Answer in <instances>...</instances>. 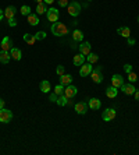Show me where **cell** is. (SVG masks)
<instances>
[{"label": "cell", "instance_id": "1", "mask_svg": "<svg viewBox=\"0 0 139 155\" xmlns=\"http://www.w3.org/2000/svg\"><path fill=\"white\" fill-rule=\"evenodd\" d=\"M50 31L53 35H56V36H64V35H67L68 34V28L65 24L63 22H53L50 27Z\"/></svg>", "mask_w": 139, "mask_h": 155}, {"label": "cell", "instance_id": "2", "mask_svg": "<svg viewBox=\"0 0 139 155\" xmlns=\"http://www.w3.org/2000/svg\"><path fill=\"white\" fill-rule=\"evenodd\" d=\"M67 7H68V14L71 17H78L79 13H81V4L76 0H72Z\"/></svg>", "mask_w": 139, "mask_h": 155}, {"label": "cell", "instance_id": "3", "mask_svg": "<svg viewBox=\"0 0 139 155\" xmlns=\"http://www.w3.org/2000/svg\"><path fill=\"white\" fill-rule=\"evenodd\" d=\"M90 76H92V80H93V83L96 84H100L101 81H103V70H101V67H95L92 73H90Z\"/></svg>", "mask_w": 139, "mask_h": 155}, {"label": "cell", "instance_id": "4", "mask_svg": "<svg viewBox=\"0 0 139 155\" xmlns=\"http://www.w3.org/2000/svg\"><path fill=\"white\" fill-rule=\"evenodd\" d=\"M46 17H47V20H49L50 22H56V21H58L60 13H58V10H57L56 7H50V8H47V11H46Z\"/></svg>", "mask_w": 139, "mask_h": 155}, {"label": "cell", "instance_id": "5", "mask_svg": "<svg viewBox=\"0 0 139 155\" xmlns=\"http://www.w3.org/2000/svg\"><path fill=\"white\" fill-rule=\"evenodd\" d=\"M13 119V112L8 109H0V123H10Z\"/></svg>", "mask_w": 139, "mask_h": 155}, {"label": "cell", "instance_id": "6", "mask_svg": "<svg viewBox=\"0 0 139 155\" xmlns=\"http://www.w3.org/2000/svg\"><path fill=\"white\" fill-rule=\"evenodd\" d=\"M76 92H78V88H76L75 85H67L65 88H64V95L68 98V99H71V98H74L76 95Z\"/></svg>", "mask_w": 139, "mask_h": 155}, {"label": "cell", "instance_id": "7", "mask_svg": "<svg viewBox=\"0 0 139 155\" xmlns=\"http://www.w3.org/2000/svg\"><path fill=\"white\" fill-rule=\"evenodd\" d=\"M101 117H103L104 122H110V120H113L114 117H115V110H114L113 108H107V109L103 112Z\"/></svg>", "mask_w": 139, "mask_h": 155}, {"label": "cell", "instance_id": "8", "mask_svg": "<svg viewBox=\"0 0 139 155\" xmlns=\"http://www.w3.org/2000/svg\"><path fill=\"white\" fill-rule=\"evenodd\" d=\"M90 73H92V63H83L82 66H81V70H79V76L81 77H88V76H90Z\"/></svg>", "mask_w": 139, "mask_h": 155}, {"label": "cell", "instance_id": "9", "mask_svg": "<svg viewBox=\"0 0 139 155\" xmlns=\"http://www.w3.org/2000/svg\"><path fill=\"white\" fill-rule=\"evenodd\" d=\"M88 103L85 102H78L75 103V106H74V109H75V112L78 113V115H85L86 112H88Z\"/></svg>", "mask_w": 139, "mask_h": 155}, {"label": "cell", "instance_id": "10", "mask_svg": "<svg viewBox=\"0 0 139 155\" xmlns=\"http://www.w3.org/2000/svg\"><path fill=\"white\" fill-rule=\"evenodd\" d=\"M111 84L115 88H121V85L124 84V77L121 74H114L113 77H111Z\"/></svg>", "mask_w": 139, "mask_h": 155}, {"label": "cell", "instance_id": "11", "mask_svg": "<svg viewBox=\"0 0 139 155\" xmlns=\"http://www.w3.org/2000/svg\"><path fill=\"white\" fill-rule=\"evenodd\" d=\"M14 46H13V41L10 36H4L3 41H1V50H11Z\"/></svg>", "mask_w": 139, "mask_h": 155}, {"label": "cell", "instance_id": "12", "mask_svg": "<svg viewBox=\"0 0 139 155\" xmlns=\"http://www.w3.org/2000/svg\"><path fill=\"white\" fill-rule=\"evenodd\" d=\"M90 43L89 42H81V45H79V53H82L83 56H88L89 53H90Z\"/></svg>", "mask_w": 139, "mask_h": 155}, {"label": "cell", "instance_id": "13", "mask_svg": "<svg viewBox=\"0 0 139 155\" xmlns=\"http://www.w3.org/2000/svg\"><path fill=\"white\" fill-rule=\"evenodd\" d=\"M121 90H122V92L126 94V95H133L136 88H135L132 84H122L121 85Z\"/></svg>", "mask_w": 139, "mask_h": 155}, {"label": "cell", "instance_id": "14", "mask_svg": "<svg viewBox=\"0 0 139 155\" xmlns=\"http://www.w3.org/2000/svg\"><path fill=\"white\" fill-rule=\"evenodd\" d=\"M10 59H11V53H10L8 50H1L0 52V63L7 65V63L10 62Z\"/></svg>", "mask_w": 139, "mask_h": 155}, {"label": "cell", "instance_id": "15", "mask_svg": "<svg viewBox=\"0 0 139 155\" xmlns=\"http://www.w3.org/2000/svg\"><path fill=\"white\" fill-rule=\"evenodd\" d=\"M88 106L90 108V109H100V106H101V102L97 99V98H92V99H89V102H88Z\"/></svg>", "mask_w": 139, "mask_h": 155}, {"label": "cell", "instance_id": "16", "mask_svg": "<svg viewBox=\"0 0 139 155\" xmlns=\"http://www.w3.org/2000/svg\"><path fill=\"white\" fill-rule=\"evenodd\" d=\"M85 59H86V58L83 56L82 53H78V55H75V56H74V60H72V62H74V65H75V66L81 67V66L85 63Z\"/></svg>", "mask_w": 139, "mask_h": 155}, {"label": "cell", "instance_id": "17", "mask_svg": "<svg viewBox=\"0 0 139 155\" xmlns=\"http://www.w3.org/2000/svg\"><path fill=\"white\" fill-rule=\"evenodd\" d=\"M106 95L113 99V98H115L118 95V90H117L115 87H113V85H111V87H107V88H106Z\"/></svg>", "mask_w": 139, "mask_h": 155}, {"label": "cell", "instance_id": "18", "mask_svg": "<svg viewBox=\"0 0 139 155\" xmlns=\"http://www.w3.org/2000/svg\"><path fill=\"white\" fill-rule=\"evenodd\" d=\"M15 11H17V10H15V7H14V6H8L6 10H4V17H6L7 20L13 18L14 14H15Z\"/></svg>", "mask_w": 139, "mask_h": 155}, {"label": "cell", "instance_id": "19", "mask_svg": "<svg viewBox=\"0 0 139 155\" xmlns=\"http://www.w3.org/2000/svg\"><path fill=\"white\" fill-rule=\"evenodd\" d=\"M10 53H11V58H13L14 60H21V58H22V52H21V49H18V48H13V49L10 50Z\"/></svg>", "mask_w": 139, "mask_h": 155}, {"label": "cell", "instance_id": "20", "mask_svg": "<svg viewBox=\"0 0 139 155\" xmlns=\"http://www.w3.org/2000/svg\"><path fill=\"white\" fill-rule=\"evenodd\" d=\"M71 81H72V76L71 74H63V76H60V84L70 85Z\"/></svg>", "mask_w": 139, "mask_h": 155}, {"label": "cell", "instance_id": "21", "mask_svg": "<svg viewBox=\"0 0 139 155\" xmlns=\"http://www.w3.org/2000/svg\"><path fill=\"white\" fill-rule=\"evenodd\" d=\"M117 32L120 34L121 36H124V38H126V39L131 36V29H129L128 27H122V28H118V29H117Z\"/></svg>", "mask_w": 139, "mask_h": 155}, {"label": "cell", "instance_id": "22", "mask_svg": "<svg viewBox=\"0 0 139 155\" xmlns=\"http://www.w3.org/2000/svg\"><path fill=\"white\" fill-rule=\"evenodd\" d=\"M39 88H40V91H42L43 94H47V92L50 91V83L46 81V80H43V81L39 84Z\"/></svg>", "mask_w": 139, "mask_h": 155}, {"label": "cell", "instance_id": "23", "mask_svg": "<svg viewBox=\"0 0 139 155\" xmlns=\"http://www.w3.org/2000/svg\"><path fill=\"white\" fill-rule=\"evenodd\" d=\"M72 39H74L75 42H82V39H83L82 31H79V29H74V32H72Z\"/></svg>", "mask_w": 139, "mask_h": 155}, {"label": "cell", "instance_id": "24", "mask_svg": "<svg viewBox=\"0 0 139 155\" xmlns=\"http://www.w3.org/2000/svg\"><path fill=\"white\" fill-rule=\"evenodd\" d=\"M28 22H29V24H31L32 27H36L39 24V18H38V15H36V14H29V15H28Z\"/></svg>", "mask_w": 139, "mask_h": 155}, {"label": "cell", "instance_id": "25", "mask_svg": "<svg viewBox=\"0 0 139 155\" xmlns=\"http://www.w3.org/2000/svg\"><path fill=\"white\" fill-rule=\"evenodd\" d=\"M24 41H25L28 45H35L36 38H35V35H32V34H25V35H24Z\"/></svg>", "mask_w": 139, "mask_h": 155}, {"label": "cell", "instance_id": "26", "mask_svg": "<svg viewBox=\"0 0 139 155\" xmlns=\"http://www.w3.org/2000/svg\"><path fill=\"white\" fill-rule=\"evenodd\" d=\"M47 11V4L42 1V3H38V6H36V13L38 14H44Z\"/></svg>", "mask_w": 139, "mask_h": 155}, {"label": "cell", "instance_id": "27", "mask_svg": "<svg viewBox=\"0 0 139 155\" xmlns=\"http://www.w3.org/2000/svg\"><path fill=\"white\" fill-rule=\"evenodd\" d=\"M67 102H68V98L65 97L64 94L58 95V98H57V103H58V106H65V105H67Z\"/></svg>", "mask_w": 139, "mask_h": 155}, {"label": "cell", "instance_id": "28", "mask_svg": "<svg viewBox=\"0 0 139 155\" xmlns=\"http://www.w3.org/2000/svg\"><path fill=\"white\" fill-rule=\"evenodd\" d=\"M86 60H88V63H92V65H93V63H96V62L99 60V56H97L96 53H92V52H90L88 56H86Z\"/></svg>", "mask_w": 139, "mask_h": 155}, {"label": "cell", "instance_id": "29", "mask_svg": "<svg viewBox=\"0 0 139 155\" xmlns=\"http://www.w3.org/2000/svg\"><path fill=\"white\" fill-rule=\"evenodd\" d=\"M54 94H57V95L64 94V85L63 84H57L56 87H54Z\"/></svg>", "mask_w": 139, "mask_h": 155}, {"label": "cell", "instance_id": "30", "mask_svg": "<svg viewBox=\"0 0 139 155\" xmlns=\"http://www.w3.org/2000/svg\"><path fill=\"white\" fill-rule=\"evenodd\" d=\"M19 11H21V14H22V15H26V17H28V15L31 14V7H29V6H22Z\"/></svg>", "mask_w": 139, "mask_h": 155}, {"label": "cell", "instance_id": "31", "mask_svg": "<svg viewBox=\"0 0 139 155\" xmlns=\"http://www.w3.org/2000/svg\"><path fill=\"white\" fill-rule=\"evenodd\" d=\"M35 38H36V41H43V39L46 38V32H43V31H39V32L35 35Z\"/></svg>", "mask_w": 139, "mask_h": 155}, {"label": "cell", "instance_id": "32", "mask_svg": "<svg viewBox=\"0 0 139 155\" xmlns=\"http://www.w3.org/2000/svg\"><path fill=\"white\" fill-rule=\"evenodd\" d=\"M128 80H129L131 83H135V81L138 80V77H136V74H135L133 71H131V73H128Z\"/></svg>", "mask_w": 139, "mask_h": 155}, {"label": "cell", "instance_id": "33", "mask_svg": "<svg viewBox=\"0 0 139 155\" xmlns=\"http://www.w3.org/2000/svg\"><path fill=\"white\" fill-rule=\"evenodd\" d=\"M64 66H57V69H56V73H57V76H63L64 74Z\"/></svg>", "mask_w": 139, "mask_h": 155}, {"label": "cell", "instance_id": "34", "mask_svg": "<svg viewBox=\"0 0 139 155\" xmlns=\"http://www.w3.org/2000/svg\"><path fill=\"white\" fill-rule=\"evenodd\" d=\"M8 25H10V27H15V25H17V20H15V17H13V18L8 20Z\"/></svg>", "mask_w": 139, "mask_h": 155}, {"label": "cell", "instance_id": "35", "mask_svg": "<svg viewBox=\"0 0 139 155\" xmlns=\"http://www.w3.org/2000/svg\"><path fill=\"white\" fill-rule=\"evenodd\" d=\"M57 98H58V95L53 92V94H50V97H49V99H50L51 102H57Z\"/></svg>", "mask_w": 139, "mask_h": 155}, {"label": "cell", "instance_id": "36", "mask_svg": "<svg viewBox=\"0 0 139 155\" xmlns=\"http://www.w3.org/2000/svg\"><path fill=\"white\" fill-rule=\"evenodd\" d=\"M58 4L61 7H67L68 6V0H58Z\"/></svg>", "mask_w": 139, "mask_h": 155}, {"label": "cell", "instance_id": "37", "mask_svg": "<svg viewBox=\"0 0 139 155\" xmlns=\"http://www.w3.org/2000/svg\"><path fill=\"white\" fill-rule=\"evenodd\" d=\"M124 70H125V73H131V71H132V66L131 65H124Z\"/></svg>", "mask_w": 139, "mask_h": 155}, {"label": "cell", "instance_id": "38", "mask_svg": "<svg viewBox=\"0 0 139 155\" xmlns=\"http://www.w3.org/2000/svg\"><path fill=\"white\" fill-rule=\"evenodd\" d=\"M135 42H136L135 39H132V38H128V45H129V46H133V45H135Z\"/></svg>", "mask_w": 139, "mask_h": 155}, {"label": "cell", "instance_id": "39", "mask_svg": "<svg viewBox=\"0 0 139 155\" xmlns=\"http://www.w3.org/2000/svg\"><path fill=\"white\" fill-rule=\"evenodd\" d=\"M133 95H135V99L139 102V91H135V94H133Z\"/></svg>", "mask_w": 139, "mask_h": 155}, {"label": "cell", "instance_id": "40", "mask_svg": "<svg viewBox=\"0 0 139 155\" xmlns=\"http://www.w3.org/2000/svg\"><path fill=\"white\" fill-rule=\"evenodd\" d=\"M3 108H4V101L0 98V109H3Z\"/></svg>", "mask_w": 139, "mask_h": 155}, {"label": "cell", "instance_id": "41", "mask_svg": "<svg viewBox=\"0 0 139 155\" xmlns=\"http://www.w3.org/2000/svg\"><path fill=\"white\" fill-rule=\"evenodd\" d=\"M43 1L46 4H53V3H54V0H43Z\"/></svg>", "mask_w": 139, "mask_h": 155}, {"label": "cell", "instance_id": "42", "mask_svg": "<svg viewBox=\"0 0 139 155\" xmlns=\"http://www.w3.org/2000/svg\"><path fill=\"white\" fill-rule=\"evenodd\" d=\"M3 15H4V13H3V10H1V8H0V21H1V20H3Z\"/></svg>", "mask_w": 139, "mask_h": 155}, {"label": "cell", "instance_id": "43", "mask_svg": "<svg viewBox=\"0 0 139 155\" xmlns=\"http://www.w3.org/2000/svg\"><path fill=\"white\" fill-rule=\"evenodd\" d=\"M35 1H36V3H42L43 0H35Z\"/></svg>", "mask_w": 139, "mask_h": 155}, {"label": "cell", "instance_id": "44", "mask_svg": "<svg viewBox=\"0 0 139 155\" xmlns=\"http://www.w3.org/2000/svg\"><path fill=\"white\" fill-rule=\"evenodd\" d=\"M138 22H139V17H138Z\"/></svg>", "mask_w": 139, "mask_h": 155}]
</instances>
